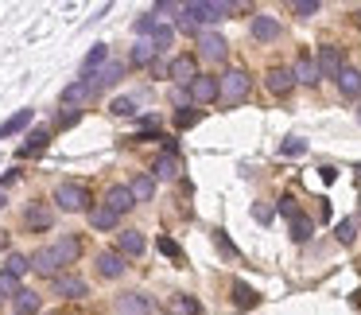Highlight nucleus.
Instances as JSON below:
<instances>
[{"label": "nucleus", "mask_w": 361, "mask_h": 315, "mask_svg": "<svg viewBox=\"0 0 361 315\" xmlns=\"http://www.w3.org/2000/svg\"><path fill=\"white\" fill-rule=\"evenodd\" d=\"M280 214L288 218L291 238H295V242H307V238H311V230H315V226H311V218H307V214L299 210V203H295L291 194H284V199H280Z\"/></svg>", "instance_id": "nucleus-1"}, {"label": "nucleus", "mask_w": 361, "mask_h": 315, "mask_svg": "<svg viewBox=\"0 0 361 315\" xmlns=\"http://www.w3.org/2000/svg\"><path fill=\"white\" fill-rule=\"evenodd\" d=\"M237 4H226V0H191L187 4V12L198 20V24H217V20H226Z\"/></svg>", "instance_id": "nucleus-2"}, {"label": "nucleus", "mask_w": 361, "mask_h": 315, "mask_svg": "<svg viewBox=\"0 0 361 315\" xmlns=\"http://www.w3.org/2000/svg\"><path fill=\"white\" fill-rule=\"evenodd\" d=\"M55 203H59L66 214H78V210H85V203H90V191H85L82 183H59V187H55Z\"/></svg>", "instance_id": "nucleus-3"}, {"label": "nucleus", "mask_w": 361, "mask_h": 315, "mask_svg": "<svg viewBox=\"0 0 361 315\" xmlns=\"http://www.w3.org/2000/svg\"><path fill=\"white\" fill-rule=\"evenodd\" d=\"M249 74L245 71H226L222 74V97H226L229 105H237V101H245L249 97Z\"/></svg>", "instance_id": "nucleus-4"}, {"label": "nucleus", "mask_w": 361, "mask_h": 315, "mask_svg": "<svg viewBox=\"0 0 361 315\" xmlns=\"http://www.w3.org/2000/svg\"><path fill=\"white\" fill-rule=\"evenodd\" d=\"M319 74L323 78H338V74L346 71V55H342V47H334V43H326V47H319Z\"/></svg>", "instance_id": "nucleus-5"}, {"label": "nucleus", "mask_w": 361, "mask_h": 315, "mask_svg": "<svg viewBox=\"0 0 361 315\" xmlns=\"http://www.w3.org/2000/svg\"><path fill=\"white\" fill-rule=\"evenodd\" d=\"M168 78H175L179 86H191L194 78H198V62H194V55H179V59L168 62Z\"/></svg>", "instance_id": "nucleus-6"}, {"label": "nucleus", "mask_w": 361, "mask_h": 315, "mask_svg": "<svg viewBox=\"0 0 361 315\" xmlns=\"http://www.w3.org/2000/svg\"><path fill=\"white\" fill-rule=\"evenodd\" d=\"M120 74H124V62H105V66H101V71L97 74H90V78H85V82H90V90H109V86H117L120 82Z\"/></svg>", "instance_id": "nucleus-7"}, {"label": "nucleus", "mask_w": 361, "mask_h": 315, "mask_svg": "<svg viewBox=\"0 0 361 315\" xmlns=\"http://www.w3.org/2000/svg\"><path fill=\"white\" fill-rule=\"evenodd\" d=\"M191 97L194 101H214V97H222V78H214V74H198L191 82Z\"/></svg>", "instance_id": "nucleus-8"}, {"label": "nucleus", "mask_w": 361, "mask_h": 315, "mask_svg": "<svg viewBox=\"0 0 361 315\" xmlns=\"http://www.w3.org/2000/svg\"><path fill=\"white\" fill-rule=\"evenodd\" d=\"M117 312L120 315H152V300H148L144 292H124V296H117Z\"/></svg>", "instance_id": "nucleus-9"}, {"label": "nucleus", "mask_w": 361, "mask_h": 315, "mask_svg": "<svg viewBox=\"0 0 361 315\" xmlns=\"http://www.w3.org/2000/svg\"><path fill=\"white\" fill-rule=\"evenodd\" d=\"M105 206L113 210V214H124V210H133L136 206V194H133V187H109L105 191Z\"/></svg>", "instance_id": "nucleus-10"}, {"label": "nucleus", "mask_w": 361, "mask_h": 315, "mask_svg": "<svg viewBox=\"0 0 361 315\" xmlns=\"http://www.w3.org/2000/svg\"><path fill=\"white\" fill-rule=\"evenodd\" d=\"M59 265H62V257H59V249H55V245H47V249H36V253H31V268H36V273H43V277H55V273H59Z\"/></svg>", "instance_id": "nucleus-11"}, {"label": "nucleus", "mask_w": 361, "mask_h": 315, "mask_svg": "<svg viewBox=\"0 0 361 315\" xmlns=\"http://www.w3.org/2000/svg\"><path fill=\"white\" fill-rule=\"evenodd\" d=\"M226 39L217 36V32H202V36H198V55H202V59H226Z\"/></svg>", "instance_id": "nucleus-12"}, {"label": "nucleus", "mask_w": 361, "mask_h": 315, "mask_svg": "<svg viewBox=\"0 0 361 315\" xmlns=\"http://www.w3.org/2000/svg\"><path fill=\"white\" fill-rule=\"evenodd\" d=\"M291 86H295V71H288V66H272L268 71V90L276 97H288Z\"/></svg>", "instance_id": "nucleus-13"}, {"label": "nucleus", "mask_w": 361, "mask_h": 315, "mask_svg": "<svg viewBox=\"0 0 361 315\" xmlns=\"http://www.w3.org/2000/svg\"><path fill=\"white\" fill-rule=\"evenodd\" d=\"M253 39H260V43L280 39V20L276 16H253Z\"/></svg>", "instance_id": "nucleus-14"}, {"label": "nucleus", "mask_w": 361, "mask_h": 315, "mask_svg": "<svg viewBox=\"0 0 361 315\" xmlns=\"http://www.w3.org/2000/svg\"><path fill=\"white\" fill-rule=\"evenodd\" d=\"M117 253L120 257H140L144 253V234H136V230L117 234Z\"/></svg>", "instance_id": "nucleus-15"}, {"label": "nucleus", "mask_w": 361, "mask_h": 315, "mask_svg": "<svg viewBox=\"0 0 361 315\" xmlns=\"http://www.w3.org/2000/svg\"><path fill=\"white\" fill-rule=\"evenodd\" d=\"M97 273H101L105 280L124 277V257L120 253H97Z\"/></svg>", "instance_id": "nucleus-16"}, {"label": "nucleus", "mask_w": 361, "mask_h": 315, "mask_svg": "<svg viewBox=\"0 0 361 315\" xmlns=\"http://www.w3.org/2000/svg\"><path fill=\"white\" fill-rule=\"evenodd\" d=\"M55 292H59V296H66V300H82L90 288H85L82 277H55Z\"/></svg>", "instance_id": "nucleus-17"}, {"label": "nucleus", "mask_w": 361, "mask_h": 315, "mask_svg": "<svg viewBox=\"0 0 361 315\" xmlns=\"http://www.w3.org/2000/svg\"><path fill=\"white\" fill-rule=\"evenodd\" d=\"M24 222L31 226V230H51V222H55V214H51V206H43V203H31V206H27V214H24Z\"/></svg>", "instance_id": "nucleus-18"}, {"label": "nucleus", "mask_w": 361, "mask_h": 315, "mask_svg": "<svg viewBox=\"0 0 361 315\" xmlns=\"http://www.w3.org/2000/svg\"><path fill=\"white\" fill-rule=\"evenodd\" d=\"M90 97H94V90H90V82L82 78V82H70L66 90H62V105L74 110V105H82V101H90Z\"/></svg>", "instance_id": "nucleus-19"}, {"label": "nucleus", "mask_w": 361, "mask_h": 315, "mask_svg": "<svg viewBox=\"0 0 361 315\" xmlns=\"http://www.w3.org/2000/svg\"><path fill=\"white\" fill-rule=\"evenodd\" d=\"M319 78H323V74H319V62H315L311 55H299V62H295V82L315 86Z\"/></svg>", "instance_id": "nucleus-20"}, {"label": "nucleus", "mask_w": 361, "mask_h": 315, "mask_svg": "<svg viewBox=\"0 0 361 315\" xmlns=\"http://www.w3.org/2000/svg\"><path fill=\"white\" fill-rule=\"evenodd\" d=\"M179 171H183V164H179V156H171V152H163V156L152 164V175H156V179H175Z\"/></svg>", "instance_id": "nucleus-21"}, {"label": "nucleus", "mask_w": 361, "mask_h": 315, "mask_svg": "<svg viewBox=\"0 0 361 315\" xmlns=\"http://www.w3.org/2000/svg\"><path fill=\"white\" fill-rule=\"evenodd\" d=\"M338 90H342L346 97H361V71L346 66V71L338 74Z\"/></svg>", "instance_id": "nucleus-22"}, {"label": "nucleus", "mask_w": 361, "mask_h": 315, "mask_svg": "<svg viewBox=\"0 0 361 315\" xmlns=\"http://www.w3.org/2000/svg\"><path fill=\"white\" fill-rule=\"evenodd\" d=\"M27 125H31V110H20V113H16V117H8V121L0 125V140H8V136L24 133Z\"/></svg>", "instance_id": "nucleus-23"}, {"label": "nucleus", "mask_w": 361, "mask_h": 315, "mask_svg": "<svg viewBox=\"0 0 361 315\" xmlns=\"http://www.w3.org/2000/svg\"><path fill=\"white\" fill-rule=\"evenodd\" d=\"M117 218H120V214H113L105 203L90 210V226H94V230H113V226H117Z\"/></svg>", "instance_id": "nucleus-24"}, {"label": "nucleus", "mask_w": 361, "mask_h": 315, "mask_svg": "<svg viewBox=\"0 0 361 315\" xmlns=\"http://www.w3.org/2000/svg\"><path fill=\"white\" fill-rule=\"evenodd\" d=\"M129 187H133L136 203H148V199H152V194H156V179H152V175H136V179L129 183Z\"/></svg>", "instance_id": "nucleus-25"}, {"label": "nucleus", "mask_w": 361, "mask_h": 315, "mask_svg": "<svg viewBox=\"0 0 361 315\" xmlns=\"http://www.w3.org/2000/svg\"><path fill=\"white\" fill-rule=\"evenodd\" d=\"M233 303L245 312V307H256V303H260V296H256L249 284H241V280H237V284H233Z\"/></svg>", "instance_id": "nucleus-26"}, {"label": "nucleus", "mask_w": 361, "mask_h": 315, "mask_svg": "<svg viewBox=\"0 0 361 315\" xmlns=\"http://www.w3.org/2000/svg\"><path fill=\"white\" fill-rule=\"evenodd\" d=\"M156 55H159V51H156V43H152V39H140V43L133 47V62H136V66H148V62H156Z\"/></svg>", "instance_id": "nucleus-27"}, {"label": "nucleus", "mask_w": 361, "mask_h": 315, "mask_svg": "<svg viewBox=\"0 0 361 315\" xmlns=\"http://www.w3.org/2000/svg\"><path fill=\"white\" fill-rule=\"evenodd\" d=\"M105 59H109L105 43H97V47L90 51V55H85V62H82V66H85V78H90V74H97V71H101V66H105Z\"/></svg>", "instance_id": "nucleus-28"}, {"label": "nucleus", "mask_w": 361, "mask_h": 315, "mask_svg": "<svg viewBox=\"0 0 361 315\" xmlns=\"http://www.w3.org/2000/svg\"><path fill=\"white\" fill-rule=\"evenodd\" d=\"M55 249H59L62 261H78V253H82V245H78V238H74V234H62Z\"/></svg>", "instance_id": "nucleus-29"}, {"label": "nucleus", "mask_w": 361, "mask_h": 315, "mask_svg": "<svg viewBox=\"0 0 361 315\" xmlns=\"http://www.w3.org/2000/svg\"><path fill=\"white\" fill-rule=\"evenodd\" d=\"M39 292H20V296H16V315H36L39 312Z\"/></svg>", "instance_id": "nucleus-30"}, {"label": "nucleus", "mask_w": 361, "mask_h": 315, "mask_svg": "<svg viewBox=\"0 0 361 315\" xmlns=\"http://www.w3.org/2000/svg\"><path fill=\"white\" fill-rule=\"evenodd\" d=\"M43 148H47V133H43V129H36V133L27 136V144L20 148V152H24V156H39Z\"/></svg>", "instance_id": "nucleus-31"}, {"label": "nucleus", "mask_w": 361, "mask_h": 315, "mask_svg": "<svg viewBox=\"0 0 361 315\" xmlns=\"http://www.w3.org/2000/svg\"><path fill=\"white\" fill-rule=\"evenodd\" d=\"M27 268H31V261L24 253H8V261H4V273H12V277H24Z\"/></svg>", "instance_id": "nucleus-32"}, {"label": "nucleus", "mask_w": 361, "mask_h": 315, "mask_svg": "<svg viewBox=\"0 0 361 315\" xmlns=\"http://www.w3.org/2000/svg\"><path fill=\"white\" fill-rule=\"evenodd\" d=\"M156 249L163 257H171V261H175V265H183V249L175 242H171V238H156Z\"/></svg>", "instance_id": "nucleus-33"}, {"label": "nucleus", "mask_w": 361, "mask_h": 315, "mask_svg": "<svg viewBox=\"0 0 361 315\" xmlns=\"http://www.w3.org/2000/svg\"><path fill=\"white\" fill-rule=\"evenodd\" d=\"M175 312L179 315H202V303L194 296H175Z\"/></svg>", "instance_id": "nucleus-34"}, {"label": "nucleus", "mask_w": 361, "mask_h": 315, "mask_svg": "<svg viewBox=\"0 0 361 315\" xmlns=\"http://www.w3.org/2000/svg\"><path fill=\"white\" fill-rule=\"evenodd\" d=\"M20 277H12V273H4V268H0V296H20Z\"/></svg>", "instance_id": "nucleus-35"}, {"label": "nucleus", "mask_w": 361, "mask_h": 315, "mask_svg": "<svg viewBox=\"0 0 361 315\" xmlns=\"http://www.w3.org/2000/svg\"><path fill=\"white\" fill-rule=\"evenodd\" d=\"M338 242H342V245H353V238H358V222H353V218H346V222H338Z\"/></svg>", "instance_id": "nucleus-36"}, {"label": "nucleus", "mask_w": 361, "mask_h": 315, "mask_svg": "<svg viewBox=\"0 0 361 315\" xmlns=\"http://www.w3.org/2000/svg\"><path fill=\"white\" fill-rule=\"evenodd\" d=\"M198 121H202L198 110H179L175 113V129H191V125H198Z\"/></svg>", "instance_id": "nucleus-37"}, {"label": "nucleus", "mask_w": 361, "mask_h": 315, "mask_svg": "<svg viewBox=\"0 0 361 315\" xmlns=\"http://www.w3.org/2000/svg\"><path fill=\"white\" fill-rule=\"evenodd\" d=\"M109 110L117 113V117H133V113H136V101H133V97H117Z\"/></svg>", "instance_id": "nucleus-38"}, {"label": "nucleus", "mask_w": 361, "mask_h": 315, "mask_svg": "<svg viewBox=\"0 0 361 315\" xmlns=\"http://www.w3.org/2000/svg\"><path fill=\"white\" fill-rule=\"evenodd\" d=\"M214 245H217V249H222L226 257H237V245L229 242V234H226V230H217V234H214Z\"/></svg>", "instance_id": "nucleus-39"}, {"label": "nucleus", "mask_w": 361, "mask_h": 315, "mask_svg": "<svg viewBox=\"0 0 361 315\" xmlns=\"http://www.w3.org/2000/svg\"><path fill=\"white\" fill-rule=\"evenodd\" d=\"M291 12L307 20V16H315V12H319V0H295V4H291Z\"/></svg>", "instance_id": "nucleus-40"}, {"label": "nucleus", "mask_w": 361, "mask_h": 315, "mask_svg": "<svg viewBox=\"0 0 361 315\" xmlns=\"http://www.w3.org/2000/svg\"><path fill=\"white\" fill-rule=\"evenodd\" d=\"M156 12H148V16H140V20H136V32H140V36H156Z\"/></svg>", "instance_id": "nucleus-41"}, {"label": "nucleus", "mask_w": 361, "mask_h": 315, "mask_svg": "<svg viewBox=\"0 0 361 315\" xmlns=\"http://www.w3.org/2000/svg\"><path fill=\"white\" fill-rule=\"evenodd\" d=\"M280 152H284V156H303V152H307V144L291 136V140H284V144H280Z\"/></svg>", "instance_id": "nucleus-42"}, {"label": "nucleus", "mask_w": 361, "mask_h": 315, "mask_svg": "<svg viewBox=\"0 0 361 315\" xmlns=\"http://www.w3.org/2000/svg\"><path fill=\"white\" fill-rule=\"evenodd\" d=\"M152 43H156V51L171 47V27H156V36H152Z\"/></svg>", "instance_id": "nucleus-43"}, {"label": "nucleus", "mask_w": 361, "mask_h": 315, "mask_svg": "<svg viewBox=\"0 0 361 315\" xmlns=\"http://www.w3.org/2000/svg\"><path fill=\"white\" fill-rule=\"evenodd\" d=\"M179 27H183V32H198V20L187 12V4H183V12H179Z\"/></svg>", "instance_id": "nucleus-44"}, {"label": "nucleus", "mask_w": 361, "mask_h": 315, "mask_svg": "<svg viewBox=\"0 0 361 315\" xmlns=\"http://www.w3.org/2000/svg\"><path fill=\"white\" fill-rule=\"evenodd\" d=\"M253 218H256V222H272V206L256 203V206H253Z\"/></svg>", "instance_id": "nucleus-45"}, {"label": "nucleus", "mask_w": 361, "mask_h": 315, "mask_svg": "<svg viewBox=\"0 0 361 315\" xmlns=\"http://www.w3.org/2000/svg\"><path fill=\"white\" fill-rule=\"evenodd\" d=\"M78 117H82V113H78V110H70V105H66V113L59 110V125H78Z\"/></svg>", "instance_id": "nucleus-46"}, {"label": "nucleus", "mask_w": 361, "mask_h": 315, "mask_svg": "<svg viewBox=\"0 0 361 315\" xmlns=\"http://www.w3.org/2000/svg\"><path fill=\"white\" fill-rule=\"evenodd\" d=\"M353 24H358V27H361V8H358V12H353Z\"/></svg>", "instance_id": "nucleus-47"}, {"label": "nucleus", "mask_w": 361, "mask_h": 315, "mask_svg": "<svg viewBox=\"0 0 361 315\" xmlns=\"http://www.w3.org/2000/svg\"><path fill=\"white\" fill-rule=\"evenodd\" d=\"M0 206H4V194H0Z\"/></svg>", "instance_id": "nucleus-48"}]
</instances>
